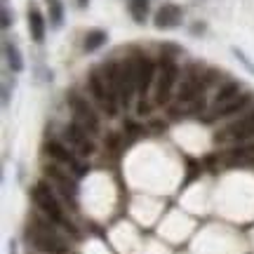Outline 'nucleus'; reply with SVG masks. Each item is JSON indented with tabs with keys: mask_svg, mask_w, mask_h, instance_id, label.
<instances>
[{
	"mask_svg": "<svg viewBox=\"0 0 254 254\" xmlns=\"http://www.w3.org/2000/svg\"><path fill=\"white\" fill-rule=\"evenodd\" d=\"M31 198L36 202V207L47 217V221L59 224V226L71 228L73 231V224L66 219V212H64L62 202H59V198L55 195V190H52V186L47 182H38L36 186L31 189Z\"/></svg>",
	"mask_w": 254,
	"mask_h": 254,
	"instance_id": "f03ea898",
	"label": "nucleus"
},
{
	"mask_svg": "<svg viewBox=\"0 0 254 254\" xmlns=\"http://www.w3.org/2000/svg\"><path fill=\"white\" fill-rule=\"evenodd\" d=\"M182 17H184V12L179 5H163V7L155 12V17H153V24L158 28H174V26H179L182 24Z\"/></svg>",
	"mask_w": 254,
	"mask_h": 254,
	"instance_id": "ddd939ff",
	"label": "nucleus"
},
{
	"mask_svg": "<svg viewBox=\"0 0 254 254\" xmlns=\"http://www.w3.org/2000/svg\"><path fill=\"white\" fill-rule=\"evenodd\" d=\"M50 224L40 221V219H33V224L28 226V240H31V245L45 254H66V243L59 238V233Z\"/></svg>",
	"mask_w": 254,
	"mask_h": 254,
	"instance_id": "7ed1b4c3",
	"label": "nucleus"
},
{
	"mask_svg": "<svg viewBox=\"0 0 254 254\" xmlns=\"http://www.w3.org/2000/svg\"><path fill=\"white\" fill-rule=\"evenodd\" d=\"M134 97H139V92H136V62L125 59L120 64V106L129 109Z\"/></svg>",
	"mask_w": 254,
	"mask_h": 254,
	"instance_id": "1a4fd4ad",
	"label": "nucleus"
},
{
	"mask_svg": "<svg viewBox=\"0 0 254 254\" xmlns=\"http://www.w3.org/2000/svg\"><path fill=\"white\" fill-rule=\"evenodd\" d=\"M243 94V85L236 80H226L224 85H219L217 92H214V97H212V101H209V109H217V106H224V104H228L231 99H236V97H240Z\"/></svg>",
	"mask_w": 254,
	"mask_h": 254,
	"instance_id": "4468645a",
	"label": "nucleus"
},
{
	"mask_svg": "<svg viewBox=\"0 0 254 254\" xmlns=\"http://www.w3.org/2000/svg\"><path fill=\"white\" fill-rule=\"evenodd\" d=\"M47 2H55V0H47Z\"/></svg>",
	"mask_w": 254,
	"mask_h": 254,
	"instance_id": "5701e85b",
	"label": "nucleus"
},
{
	"mask_svg": "<svg viewBox=\"0 0 254 254\" xmlns=\"http://www.w3.org/2000/svg\"><path fill=\"white\" fill-rule=\"evenodd\" d=\"M78 5H80V7H87V5H90V0H78Z\"/></svg>",
	"mask_w": 254,
	"mask_h": 254,
	"instance_id": "4be33fe9",
	"label": "nucleus"
},
{
	"mask_svg": "<svg viewBox=\"0 0 254 254\" xmlns=\"http://www.w3.org/2000/svg\"><path fill=\"white\" fill-rule=\"evenodd\" d=\"M5 62L14 73L24 71V59H21V52L12 43H5Z\"/></svg>",
	"mask_w": 254,
	"mask_h": 254,
	"instance_id": "f3484780",
	"label": "nucleus"
},
{
	"mask_svg": "<svg viewBox=\"0 0 254 254\" xmlns=\"http://www.w3.org/2000/svg\"><path fill=\"white\" fill-rule=\"evenodd\" d=\"M106 40H109L106 31H101V28L87 31V36H85V40H82V50H85V52H97V50H99Z\"/></svg>",
	"mask_w": 254,
	"mask_h": 254,
	"instance_id": "dca6fc26",
	"label": "nucleus"
},
{
	"mask_svg": "<svg viewBox=\"0 0 254 254\" xmlns=\"http://www.w3.org/2000/svg\"><path fill=\"white\" fill-rule=\"evenodd\" d=\"M87 92H90V97L94 99V104H97L109 118H116V116H118V113L113 111V106H111L109 87H106V80H104V73L101 71H92L90 75H87Z\"/></svg>",
	"mask_w": 254,
	"mask_h": 254,
	"instance_id": "9d476101",
	"label": "nucleus"
},
{
	"mask_svg": "<svg viewBox=\"0 0 254 254\" xmlns=\"http://www.w3.org/2000/svg\"><path fill=\"white\" fill-rule=\"evenodd\" d=\"M136 92L139 99H148L153 94V85L158 78V64L151 57H136Z\"/></svg>",
	"mask_w": 254,
	"mask_h": 254,
	"instance_id": "6e6552de",
	"label": "nucleus"
},
{
	"mask_svg": "<svg viewBox=\"0 0 254 254\" xmlns=\"http://www.w3.org/2000/svg\"><path fill=\"white\" fill-rule=\"evenodd\" d=\"M9 24H12V19H9V9L2 7V28H9Z\"/></svg>",
	"mask_w": 254,
	"mask_h": 254,
	"instance_id": "412c9836",
	"label": "nucleus"
},
{
	"mask_svg": "<svg viewBox=\"0 0 254 254\" xmlns=\"http://www.w3.org/2000/svg\"><path fill=\"white\" fill-rule=\"evenodd\" d=\"M238 153H247V155H254V141H247L238 148Z\"/></svg>",
	"mask_w": 254,
	"mask_h": 254,
	"instance_id": "aec40b11",
	"label": "nucleus"
},
{
	"mask_svg": "<svg viewBox=\"0 0 254 254\" xmlns=\"http://www.w3.org/2000/svg\"><path fill=\"white\" fill-rule=\"evenodd\" d=\"M64 141L71 146V148L78 155H85V158L97 151V146H94V139H92V134L80 125V123H75V120H71L68 125L64 127Z\"/></svg>",
	"mask_w": 254,
	"mask_h": 254,
	"instance_id": "0eeeda50",
	"label": "nucleus"
},
{
	"mask_svg": "<svg viewBox=\"0 0 254 254\" xmlns=\"http://www.w3.org/2000/svg\"><path fill=\"white\" fill-rule=\"evenodd\" d=\"M62 21H64V5L59 0H55V2H50V24L55 28H59Z\"/></svg>",
	"mask_w": 254,
	"mask_h": 254,
	"instance_id": "6ab92c4d",
	"label": "nucleus"
},
{
	"mask_svg": "<svg viewBox=\"0 0 254 254\" xmlns=\"http://www.w3.org/2000/svg\"><path fill=\"white\" fill-rule=\"evenodd\" d=\"M28 31H31V38L33 43H43L45 40V17L38 7L28 9Z\"/></svg>",
	"mask_w": 254,
	"mask_h": 254,
	"instance_id": "2eb2a0df",
	"label": "nucleus"
},
{
	"mask_svg": "<svg viewBox=\"0 0 254 254\" xmlns=\"http://www.w3.org/2000/svg\"><path fill=\"white\" fill-rule=\"evenodd\" d=\"M68 106H71V111H73V120H75V123H80L90 134H99L101 120H99V113L94 111V106H92L90 101L73 92V94H68Z\"/></svg>",
	"mask_w": 254,
	"mask_h": 254,
	"instance_id": "39448f33",
	"label": "nucleus"
},
{
	"mask_svg": "<svg viewBox=\"0 0 254 254\" xmlns=\"http://www.w3.org/2000/svg\"><path fill=\"white\" fill-rule=\"evenodd\" d=\"M129 14L136 24H144L148 17V0H129Z\"/></svg>",
	"mask_w": 254,
	"mask_h": 254,
	"instance_id": "a211bd4d",
	"label": "nucleus"
},
{
	"mask_svg": "<svg viewBox=\"0 0 254 254\" xmlns=\"http://www.w3.org/2000/svg\"><path fill=\"white\" fill-rule=\"evenodd\" d=\"M205 87H207L205 71H200L198 66H189L186 73L182 75V80H179V87H177V94H174V104H177V106L193 104L195 99L202 97Z\"/></svg>",
	"mask_w": 254,
	"mask_h": 254,
	"instance_id": "20e7f679",
	"label": "nucleus"
},
{
	"mask_svg": "<svg viewBox=\"0 0 254 254\" xmlns=\"http://www.w3.org/2000/svg\"><path fill=\"white\" fill-rule=\"evenodd\" d=\"M45 153L50 155L55 163L66 165L71 172H75V174L85 172V167H82L80 160H78V153H75V151H73L66 141H47V144H45Z\"/></svg>",
	"mask_w": 254,
	"mask_h": 254,
	"instance_id": "9b49d317",
	"label": "nucleus"
},
{
	"mask_svg": "<svg viewBox=\"0 0 254 254\" xmlns=\"http://www.w3.org/2000/svg\"><path fill=\"white\" fill-rule=\"evenodd\" d=\"M252 94H247L243 92L240 97L236 99H231L228 104L224 106H217V109H209V113L205 116V123H214V120H221V118H231V116H240V113H245L250 109V104H252Z\"/></svg>",
	"mask_w": 254,
	"mask_h": 254,
	"instance_id": "f8f14e48",
	"label": "nucleus"
},
{
	"mask_svg": "<svg viewBox=\"0 0 254 254\" xmlns=\"http://www.w3.org/2000/svg\"><path fill=\"white\" fill-rule=\"evenodd\" d=\"M179 75H182V71H179L177 62L170 59V57H163L160 64H158V78H155V85H153L155 106H167L174 99L177 87H179Z\"/></svg>",
	"mask_w": 254,
	"mask_h": 254,
	"instance_id": "f257e3e1",
	"label": "nucleus"
},
{
	"mask_svg": "<svg viewBox=\"0 0 254 254\" xmlns=\"http://www.w3.org/2000/svg\"><path fill=\"white\" fill-rule=\"evenodd\" d=\"M254 136V111L243 113L238 120L228 123L221 132L214 134V141H228V144H245Z\"/></svg>",
	"mask_w": 254,
	"mask_h": 254,
	"instance_id": "423d86ee",
	"label": "nucleus"
}]
</instances>
